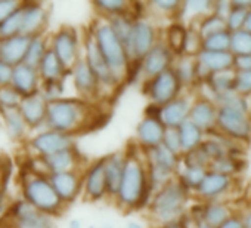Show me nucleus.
Returning a JSON list of instances; mask_svg holds the SVG:
<instances>
[{
  "instance_id": "obj_1",
  "label": "nucleus",
  "mask_w": 251,
  "mask_h": 228,
  "mask_svg": "<svg viewBox=\"0 0 251 228\" xmlns=\"http://www.w3.org/2000/svg\"><path fill=\"white\" fill-rule=\"evenodd\" d=\"M124 153V172L114 200L124 212L148 207L152 197V188L150 185L145 154L138 145L135 148L126 150Z\"/></svg>"
},
{
  "instance_id": "obj_2",
  "label": "nucleus",
  "mask_w": 251,
  "mask_h": 228,
  "mask_svg": "<svg viewBox=\"0 0 251 228\" xmlns=\"http://www.w3.org/2000/svg\"><path fill=\"white\" fill-rule=\"evenodd\" d=\"M99 119L95 102L75 98H59L48 102L45 128L65 135H77L95 126Z\"/></svg>"
},
{
  "instance_id": "obj_3",
  "label": "nucleus",
  "mask_w": 251,
  "mask_h": 228,
  "mask_svg": "<svg viewBox=\"0 0 251 228\" xmlns=\"http://www.w3.org/2000/svg\"><path fill=\"white\" fill-rule=\"evenodd\" d=\"M20 191L21 199L42 213L55 218L64 212L65 204L56 196L49 176L33 168H24L21 171Z\"/></svg>"
},
{
  "instance_id": "obj_4",
  "label": "nucleus",
  "mask_w": 251,
  "mask_h": 228,
  "mask_svg": "<svg viewBox=\"0 0 251 228\" xmlns=\"http://www.w3.org/2000/svg\"><path fill=\"white\" fill-rule=\"evenodd\" d=\"M89 33L92 34L100 55L103 57L115 80L120 85H123L129 73L130 58L127 55V51H126L124 45L114 34L108 20L100 18V17L95 20Z\"/></svg>"
},
{
  "instance_id": "obj_5",
  "label": "nucleus",
  "mask_w": 251,
  "mask_h": 228,
  "mask_svg": "<svg viewBox=\"0 0 251 228\" xmlns=\"http://www.w3.org/2000/svg\"><path fill=\"white\" fill-rule=\"evenodd\" d=\"M188 200L189 191L175 178L152 194L148 210L158 225L182 222Z\"/></svg>"
},
{
  "instance_id": "obj_6",
  "label": "nucleus",
  "mask_w": 251,
  "mask_h": 228,
  "mask_svg": "<svg viewBox=\"0 0 251 228\" xmlns=\"http://www.w3.org/2000/svg\"><path fill=\"white\" fill-rule=\"evenodd\" d=\"M81 48L83 40L80 33L70 26L58 28L49 39V49L56 55L67 71L81 58Z\"/></svg>"
},
{
  "instance_id": "obj_7",
  "label": "nucleus",
  "mask_w": 251,
  "mask_h": 228,
  "mask_svg": "<svg viewBox=\"0 0 251 228\" xmlns=\"http://www.w3.org/2000/svg\"><path fill=\"white\" fill-rule=\"evenodd\" d=\"M216 128L223 137L235 141L248 142L251 140V120L248 114L229 107H219L216 116Z\"/></svg>"
},
{
  "instance_id": "obj_8",
  "label": "nucleus",
  "mask_w": 251,
  "mask_h": 228,
  "mask_svg": "<svg viewBox=\"0 0 251 228\" xmlns=\"http://www.w3.org/2000/svg\"><path fill=\"white\" fill-rule=\"evenodd\" d=\"M158 39V30L157 27L147 18L135 20L132 33L129 36V40L126 43V51L130 58V62L141 61L157 43Z\"/></svg>"
},
{
  "instance_id": "obj_9",
  "label": "nucleus",
  "mask_w": 251,
  "mask_h": 228,
  "mask_svg": "<svg viewBox=\"0 0 251 228\" xmlns=\"http://www.w3.org/2000/svg\"><path fill=\"white\" fill-rule=\"evenodd\" d=\"M5 218L9 219L15 228H56L55 218L39 212L21 197L8 206Z\"/></svg>"
},
{
  "instance_id": "obj_10",
  "label": "nucleus",
  "mask_w": 251,
  "mask_h": 228,
  "mask_svg": "<svg viewBox=\"0 0 251 228\" xmlns=\"http://www.w3.org/2000/svg\"><path fill=\"white\" fill-rule=\"evenodd\" d=\"M182 87L183 86L180 85L176 73L173 68H170L150 80H145L144 93L151 99V104L163 107L175 98L180 96Z\"/></svg>"
},
{
  "instance_id": "obj_11",
  "label": "nucleus",
  "mask_w": 251,
  "mask_h": 228,
  "mask_svg": "<svg viewBox=\"0 0 251 228\" xmlns=\"http://www.w3.org/2000/svg\"><path fill=\"white\" fill-rule=\"evenodd\" d=\"M74 147H75L74 137L65 135L56 131H50L46 128L43 131H39L28 141V148L37 159H42V157L64 151V150H70Z\"/></svg>"
},
{
  "instance_id": "obj_12",
  "label": "nucleus",
  "mask_w": 251,
  "mask_h": 228,
  "mask_svg": "<svg viewBox=\"0 0 251 228\" xmlns=\"http://www.w3.org/2000/svg\"><path fill=\"white\" fill-rule=\"evenodd\" d=\"M83 49H84V61L87 62V65L90 67V70L93 71V74L96 76L99 85H100V89H102V93L108 92V90H115L120 83L115 80L114 74L111 73L109 67L106 65L103 57L100 55L93 37L90 33L86 34L84 40H83Z\"/></svg>"
},
{
  "instance_id": "obj_13",
  "label": "nucleus",
  "mask_w": 251,
  "mask_h": 228,
  "mask_svg": "<svg viewBox=\"0 0 251 228\" xmlns=\"http://www.w3.org/2000/svg\"><path fill=\"white\" fill-rule=\"evenodd\" d=\"M68 73L71 76L73 86L78 98L89 102H95V99L100 98L102 95L100 85L83 57L74 64V67Z\"/></svg>"
},
{
  "instance_id": "obj_14",
  "label": "nucleus",
  "mask_w": 251,
  "mask_h": 228,
  "mask_svg": "<svg viewBox=\"0 0 251 228\" xmlns=\"http://www.w3.org/2000/svg\"><path fill=\"white\" fill-rule=\"evenodd\" d=\"M48 176H49V181H50L56 196L61 199V201L65 206L71 204L81 196V193H83V169L52 173Z\"/></svg>"
},
{
  "instance_id": "obj_15",
  "label": "nucleus",
  "mask_w": 251,
  "mask_h": 228,
  "mask_svg": "<svg viewBox=\"0 0 251 228\" xmlns=\"http://www.w3.org/2000/svg\"><path fill=\"white\" fill-rule=\"evenodd\" d=\"M81 196L87 201H102L108 197L105 173H103V157L92 162L83 169V193Z\"/></svg>"
},
{
  "instance_id": "obj_16",
  "label": "nucleus",
  "mask_w": 251,
  "mask_h": 228,
  "mask_svg": "<svg viewBox=\"0 0 251 228\" xmlns=\"http://www.w3.org/2000/svg\"><path fill=\"white\" fill-rule=\"evenodd\" d=\"M175 55L167 45L160 40L142 59H141V76L150 80L173 67Z\"/></svg>"
},
{
  "instance_id": "obj_17",
  "label": "nucleus",
  "mask_w": 251,
  "mask_h": 228,
  "mask_svg": "<svg viewBox=\"0 0 251 228\" xmlns=\"http://www.w3.org/2000/svg\"><path fill=\"white\" fill-rule=\"evenodd\" d=\"M34 162L37 165H40L39 172H42L45 175L81 169V165H83L81 156L78 154L75 147L55 153V154H50V156H46V157H42V159L34 157Z\"/></svg>"
},
{
  "instance_id": "obj_18",
  "label": "nucleus",
  "mask_w": 251,
  "mask_h": 228,
  "mask_svg": "<svg viewBox=\"0 0 251 228\" xmlns=\"http://www.w3.org/2000/svg\"><path fill=\"white\" fill-rule=\"evenodd\" d=\"M23 8V30L21 36L33 37L45 34L49 12L48 8L40 2H21Z\"/></svg>"
},
{
  "instance_id": "obj_19",
  "label": "nucleus",
  "mask_w": 251,
  "mask_h": 228,
  "mask_svg": "<svg viewBox=\"0 0 251 228\" xmlns=\"http://www.w3.org/2000/svg\"><path fill=\"white\" fill-rule=\"evenodd\" d=\"M18 111L21 114V117L24 119L28 131H36L40 128H45L46 122V111H48V101L45 96L37 92L34 95L23 98Z\"/></svg>"
},
{
  "instance_id": "obj_20",
  "label": "nucleus",
  "mask_w": 251,
  "mask_h": 228,
  "mask_svg": "<svg viewBox=\"0 0 251 228\" xmlns=\"http://www.w3.org/2000/svg\"><path fill=\"white\" fill-rule=\"evenodd\" d=\"M217 105L207 96L197 98L191 102L188 120L192 122L202 132H208L216 128V116H217Z\"/></svg>"
},
{
  "instance_id": "obj_21",
  "label": "nucleus",
  "mask_w": 251,
  "mask_h": 228,
  "mask_svg": "<svg viewBox=\"0 0 251 228\" xmlns=\"http://www.w3.org/2000/svg\"><path fill=\"white\" fill-rule=\"evenodd\" d=\"M166 128L160 119L147 117L139 122L136 126V145L142 151H148L154 147H158L163 142Z\"/></svg>"
},
{
  "instance_id": "obj_22",
  "label": "nucleus",
  "mask_w": 251,
  "mask_h": 228,
  "mask_svg": "<svg viewBox=\"0 0 251 228\" xmlns=\"http://www.w3.org/2000/svg\"><path fill=\"white\" fill-rule=\"evenodd\" d=\"M11 86H12L23 98L40 92L42 80H40V77H39L37 68L30 67V65H27V64H24V62L20 64V65H17V67H14Z\"/></svg>"
},
{
  "instance_id": "obj_23",
  "label": "nucleus",
  "mask_w": 251,
  "mask_h": 228,
  "mask_svg": "<svg viewBox=\"0 0 251 228\" xmlns=\"http://www.w3.org/2000/svg\"><path fill=\"white\" fill-rule=\"evenodd\" d=\"M189 108L191 101L186 96H177L161 107L160 120L166 129H177L183 122L188 120Z\"/></svg>"
},
{
  "instance_id": "obj_24",
  "label": "nucleus",
  "mask_w": 251,
  "mask_h": 228,
  "mask_svg": "<svg viewBox=\"0 0 251 228\" xmlns=\"http://www.w3.org/2000/svg\"><path fill=\"white\" fill-rule=\"evenodd\" d=\"M124 163H126L124 151L111 153L106 157H103V173H105L106 191H108L109 199H114L118 191L123 172H124Z\"/></svg>"
},
{
  "instance_id": "obj_25",
  "label": "nucleus",
  "mask_w": 251,
  "mask_h": 228,
  "mask_svg": "<svg viewBox=\"0 0 251 228\" xmlns=\"http://www.w3.org/2000/svg\"><path fill=\"white\" fill-rule=\"evenodd\" d=\"M28 42H30V37L21 36V34L0 40V61L11 67H17L23 64Z\"/></svg>"
},
{
  "instance_id": "obj_26",
  "label": "nucleus",
  "mask_w": 251,
  "mask_h": 228,
  "mask_svg": "<svg viewBox=\"0 0 251 228\" xmlns=\"http://www.w3.org/2000/svg\"><path fill=\"white\" fill-rule=\"evenodd\" d=\"M230 184H232L230 176L207 171L204 179L201 181V184L198 185L195 193H197L198 197H201L204 200H208V201H213L216 197L226 193V190L230 187Z\"/></svg>"
},
{
  "instance_id": "obj_27",
  "label": "nucleus",
  "mask_w": 251,
  "mask_h": 228,
  "mask_svg": "<svg viewBox=\"0 0 251 228\" xmlns=\"http://www.w3.org/2000/svg\"><path fill=\"white\" fill-rule=\"evenodd\" d=\"M145 154V160L148 166L152 168H158L172 173H177V169L180 166V157L175 153H172L170 150H167L163 144H160L158 147H154L148 151H144Z\"/></svg>"
},
{
  "instance_id": "obj_28",
  "label": "nucleus",
  "mask_w": 251,
  "mask_h": 228,
  "mask_svg": "<svg viewBox=\"0 0 251 228\" xmlns=\"http://www.w3.org/2000/svg\"><path fill=\"white\" fill-rule=\"evenodd\" d=\"M195 61L201 65L210 76L220 71H227L233 68V55L230 52H207L201 51Z\"/></svg>"
},
{
  "instance_id": "obj_29",
  "label": "nucleus",
  "mask_w": 251,
  "mask_h": 228,
  "mask_svg": "<svg viewBox=\"0 0 251 228\" xmlns=\"http://www.w3.org/2000/svg\"><path fill=\"white\" fill-rule=\"evenodd\" d=\"M37 73L42 83H55V82H64V77L67 76L68 71L64 68V65L56 58V55L50 49H48V52L45 54L43 59L37 67Z\"/></svg>"
},
{
  "instance_id": "obj_30",
  "label": "nucleus",
  "mask_w": 251,
  "mask_h": 228,
  "mask_svg": "<svg viewBox=\"0 0 251 228\" xmlns=\"http://www.w3.org/2000/svg\"><path fill=\"white\" fill-rule=\"evenodd\" d=\"M0 119L3 122L5 131L12 141H23L28 134V128L21 117L18 110H8L0 113Z\"/></svg>"
},
{
  "instance_id": "obj_31",
  "label": "nucleus",
  "mask_w": 251,
  "mask_h": 228,
  "mask_svg": "<svg viewBox=\"0 0 251 228\" xmlns=\"http://www.w3.org/2000/svg\"><path fill=\"white\" fill-rule=\"evenodd\" d=\"M177 134H179V141H180V148H182V154L189 153L195 148L200 147V144L204 141V132L197 128L192 122L186 120L183 122L179 128H177Z\"/></svg>"
},
{
  "instance_id": "obj_32",
  "label": "nucleus",
  "mask_w": 251,
  "mask_h": 228,
  "mask_svg": "<svg viewBox=\"0 0 251 228\" xmlns=\"http://www.w3.org/2000/svg\"><path fill=\"white\" fill-rule=\"evenodd\" d=\"M95 9L100 14V18L109 20L118 15H130L132 2L129 0H95Z\"/></svg>"
},
{
  "instance_id": "obj_33",
  "label": "nucleus",
  "mask_w": 251,
  "mask_h": 228,
  "mask_svg": "<svg viewBox=\"0 0 251 228\" xmlns=\"http://www.w3.org/2000/svg\"><path fill=\"white\" fill-rule=\"evenodd\" d=\"M188 28L180 23H173L166 30V40H163L175 57H183Z\"/></svg>"
},
{
  "instance_id": "obj_34",
  "label": "nucleus",
  "mask_w": 251,
  "mask_h": 228,
  "mask_svg": "<svg viewBox=\"0 0 251 228\" xmlns=\"http://www.w3.org/2000/svg\"><path fill=\"white\" fill-rule=\"evenodd\" d=\"M233 79H235V71H232V70L211 74L208 77V80L205 82V86L211 90L213 99L216 96H220V95H226V93L233 92Z\"/></svg>"
},
{
  "instance_id": "obj_35",
  "label": "nucleus",
  "mask_w": 251,
  "mask_h": 228,
  "mask_svg": "<svg viewBox=\"0 0 251 228\" xmlns=\"http://www.w3.org/2000/svg\"><path fill=\"white\" fill-rule=\"evenodd\" d=\"M48 49H49V39H46L45 34L30 37L27 52H25V58H24V64L37 68L40 61L43 59L45 54L48 52Z\"/></svg>"
},
{
  "instance_id": "obj_36",
  "label": "nucleus",
  "mask_w": 251,
  "mask_h": 228,
  "mask_svg": "<svg viewBox=\"0 0 251 228\" xmlns=\"http://www.w3.org/2000/svg\"><path fill=\"white\" fill-rule=\"evenodd\" d=\"M201 213L210 228H219L230 216L229 207L219 201H207L205 204H202Z\"/></svg>"
},
{
  "instance_id": "obj_37",
  "label": "nucleus",
  "mask_w": 251,
  "mask_h": 228,
  "mask_svg": "<svg viewBox=\"0 0 251 228\" xmlns=\"http://www.w3.org/2000/svg\"><path fill=\"white\" fill-rule=\"evenodd\" d=\"M173 71L176 73L179 82L182 86H191L194 83H197V77H195V58L194 57H180L177 64L172 67Z\"/></svg>"
},
{
  "instance_id": "obj_38",
  "label": "nucleus",
  "mask_w": 251,
  "mask_h": 228,
  "mask_svg": "<svg viewBox=\"0 0 251 228\" xmlns=\"http://www.w3.org/2000/svg\"><path fill=\"white\" fill-rule=\"evenodd\" d=\"M245 166L244 160L239 157H230V156H222L213 162H210L208 165V171L210 172H216V173H222L226 176H230V173L233 172H239L242 171V168Z\"/></svg>"
},
{
  "instance_id": "obj_39",
  "label": "nucleus",
  "mask_w": 251,
  "mask_h": 228,
  "mask_svg": "<svg viewBox=\"0 0 251 228\" xmlns=\"http://www.w3.org/2000/svg\"><path fill=\"white\" fill-rule=\"evenodd\" d=\"M226 30V21L214 14H210V15H205L201 18L200 24H198V34L201 37V40L216 34V33H220V31H225Z\"/></svg>"
},
{
  "instance_id": "obj_40",
  "label": "nucleus",
  "mask_w": 251,
  "mask_h": 228,
  "mask_svg": "<svg viewBox=\"0 0 251 228\" xmlns=\"http://www.w3.org/2000/svg\"><path fill=\"white\" fill-rule=\"evenodd\" d=\"M207 173V169L204 168H189V166H183V169L180 172H177V181L188 190H197L198 185L201 184V181L204 179Z\"/></svg>"
},
{
  "instance_id": "obj_41",
  "label": "nucleus",
  "mask_w": 251,
  "mask_h": 228,
  "mask_svg": "<svg viewBox=\"0 0 251 228\" xmlns=\"http://www.w3.org/2000/svg\"><path fill=\"white\" fill-rule=\"evenodd\" d=\"M108 23H109L114 34L126 46V43H127V40H129V36L132 33V27H133L135 20L130 15H118V17L109 18Z\"/></svg>"
},
{
  "instance_id": "obj_42",
  "label": "nucleus",
  "mask_w": 251,
  "mask_h": 228,
  "mask_svg": "<svg viewBox=\"0 0 251 228\" xmlns=\"http://www.w3.org/2000/svg\"><path fill=\"white\" fill-rule=\"evenodd\" d=\"M229 52L233 57L251 55V34L244 31V30H238V31L230 33Z\"/></svg>"
},
{
  "instance_id": "obj_43",
  "label": "nucleus",
  "mask_w": 251,
  "mask_h": 228,
  "mask_svg": "<svg viewBox=\"0 0 251 228\" xmlns=\"http://www.w3.org/2000/svg\"><path fill=\"white\" fill-rule=\"evenodd\" d=\"M230 46V33L227 30L216 33L207 39L202 40L201 43V51L207 52H229Z\"/></svg>"
},
{
  "instance_id": "obj_44",
  "label": "nucleus",
  "mask_w": 251,
  "mask_h": 228,
  "mask_svg": "<svg viewBox=\"0 0 251 228\" xmlns=\"http://www.w3.org/2000/svg\"><path fill=\"white\" fill-rule=\"evenodd\" d=\"M21 101L23 96L12 86L0 87V113L8 110H18Z\"/></svg>"
},
{
  "instance_id": "obj_45",
  "label": "nucleus",
  "mask_w": 251,
  "mask_h": 228,
  "mask_svg": "<svg viewBox=\"0 0 251 228\" xmlns=\"http://www.w3.org/2000/svg\"><path fill=\"white\" fill-rule=\"evenodd\" d=\"M247 12L245 9H239V8H232L230 6V11L226 17V30L229 33H233V31H238V30H242V26H244V21H245V17H247Z\"/></svg>"
},
{
  "instance_id": "obj_46",
  "label": "nucleus",
  "mask_w": 251,
  "mask_h": 228,
  "mask_svg": "<svg viewBox=\"0 0 251 228\" xmlns=\"http://www.w3.org/2000/svg\"><path fill=\"white\" fill-rule=\"evenodd\" d=\"M210 9L213 11V2H208V0H200V2H195V0H191V2H182V11L189 12L192 17H205V14Z\"/></svg>"
},
{
  "instance_id": "obj_47",
  "label": "nucleus",
  "mask_w": 251,
  "mask_h": 228,
  "mask_svg": "<svg viewBox=\"0 0 251 228\" xmlns=\"http://www.w3.org/2000/svg\"><path fill=\"white\" fill-rule=\"evenodd\" d=\"M233 92L241 96L251 93V71H236L235 73Z\"/></svg>"
},
{
  "instance_id": "obj_48",
  "label": "nucleus",
  "mask_w": 251,
  "mask_h": 228,
  "mask_svg": "<svg viewBox=\"0 0 251 228\" xmlns=\"http://www.w3.org/2000/svg\"><path fill=\"white\" fill-rule=\"evenodd\" d=\"M150 6L161 14H177L182 11V2L179 0H152L150 2Z\"/></svg>"
},
{
  "instance_id": "obj_49",
  "label": "nucleus",
  "mask_w": 251,
  "mask_h": 228,
  "mask_svg": "<svg viewBox=\"0 0 251 228\" xmlns=\"http://www.w3.org/2000/svg\"><path fill=\"white\" fill-rule=\"evenodd\" d=\"M167 150H170L172 153L180 156L182 154V148H180V141H179V134L177 129H166L164 132V138L161 142Z\"/></svg>"
},
{
  "instance_id": "obj_50",
  "label": "nucleus",
  "mask_w": 251,
  "mask_h": 228,
  "mask_svg": "<svg viewBox=\"0 0 251 228\" xmlns=\"http://www.w3.org/2000/svg\"><path fill=\"white\" fill-rule=\"evenodd\" d=\"M20 0H0V24L6 21L20 6Z\"/></svg>"
},
{
  "instance_id": "obj_51",
  "label": "nucleus",
  "mask_w": 251,
  "mask_h": 228,
  "mask_svg": "<svg viewBox=\"0 0 251 228\" xmlns=\"http://www.w3.org/2000/svg\"><path fill=\"white\" fill-rule=\"evenodd\" d=\"M12 73H14V67H11V65H8V64L0 61V87L11 86Z\"/></svg>"
},
{
  "instance_id": "obj_52",
  "label": "nucleus",
  "mask_w": 251,
  "mask_h": 228,
  "mask_svg": "<svg viewBox=\"0 0 251 228\" xmlns=\"http://www.w3.org/2000/svg\"><path fill=\"white\" fill-rule=\"evenodd\" d=\"M233 67L238 71H251V55L233 57Z\"/></svg>"
},
{
  "instance_id": "obj_53",
  "label": "nucleus",
  "mask_w": 251,
  "mask_h": 228,
  "mask_svg": "<svg viewBox=\"0 0 251 228\" xmlns=\"http://www.w3.org/2000/svg\"><path fill=\"white\" fill-rule=\"evenodd\" d=\"M8 196H6V190H5V185H0V219H2L8 210Z\"/></svg>"
},
{
  "instance_id": "obj_54",
  "label": "nucleus",
  "mask_w": 251,
  "mask_h": 228,
  "mask_svg": "<svg viewBox=\"0 0 251 228\" xmlns=\"http://www.w3.org/2000/svg\"><path fill=\"white\" fill-rule=\"evenodd\" d=\"M219 228H244L242 218H239V216H229Z\"/></svg>"
},
{
  "instance_id": "obj_55",
  "label": "nucleus",
  "mask_w": 251,
  "mask_h": 228,
  "mask_svg": "<svg viewBox=\"0 0 251 228\" xmlns=\"http://www.w3.org/2000/svg\"><path fill=\"white\" fill-rule=\"evenodd\" d=\"M230 6L250 11L251 9V0H233V2H230Z\"/></svg>"
},
{
  "instance_id": "obj_56",
  "label": "nucleus",
  "mask_w": 251,
  "mask_h": 228,
  "mask_svg": "<svg viewBox=\"0 0 251 228\" xmlns=\"http://www.w3.org/2000/svg\"><path fill=\"white\" fill-rule=\"evenodd\" d=\"M242 30L251 34V9H250V11L247 12V17H245V21H244Z\"/></svg>"
},
{
  "instance_id": "obj_57",
  "label": "nucleus",
  "mask_w": 251,
  "mask_h": 228,
  "mask_svg": "<svg viewBox=\"0 0 251 228\" xmlns=\"http://www.w3.org/2000/svg\"><path fill=\"white\" fill-rule=\"evenodd\" d=\"M155 228H188L186 224L183 222H176V224H166V225H158Z\"/></svg>"
},
{
  "instance_id": "obj_58",
  "label": "nucleus",
  "mask_w": 251,
  "mask_h": 228,
  "mask_svg": "<svg viewBox=\"0 0 251 228\" xmlns=\"http://www.w3.org/2000/svg\"><path fill=\"white\" fill-rule=\"evenodd\" d=\"M0 228H15V227H14V224L9 219H6L3 216L2 219H0Z\"/></svg>"
},
{
  "instance_id": "obj_59",
  "label": "nucleus",
  "mask_w": 251,
  "mask_h": 228,
  "mask_svg": "<svg viewBox=\"0 0 251 228\" xmlns=\"http://www.w3.org/2000/svg\"><path fill=\"white\" fill-rule=\"evenodd\" d=\"M126 228H145V225L139 221H130V222H127Z\"/></svg>"
},
{
  "instance_id": "obj_60",
  "label": "nucleus",
  "mask_w": 251,
  "mask_h": 228,
  "mask_svg": "<svg viewBox=\"0 0 251 228\" xmlns=\"http://www.w3.org/2000/svg\"><path fill=\"white\" fill-rule=\"evenodd\" d=\"M242 224H244V228H251V212H248L242 218Z\"/></svg>"
},
{
  "instance_id": "obj_61",
  "label": "nucleus",
  "mask_w": 251,
  "mask_h": 228,
  "mask_svg": "<svg viewBox=\"0 0 251 228\" xmlns=\"http://www.w3.org/2000/svg\"><path fill=\"white\" fill-rule=\"evenodd\" d=\"M5 165H3V162L0 160V185H3V182H5Z\"/></svg>"
},
{
  "instance_id": "obj_62",
  "label": "nucleus",
  "mask_w": 251,
  "mask_h": 228,
  "mask_svg": "<svg viewBox=\"0 0 251 228\" xmlns=\"http://www.w3.org/2000/svg\"><path fill=\"white\" fill-rule=\"evenodd\" d=\"M68 228H83V225L78 219H73V221H70Z\"/></svg>"
},
{
  "instance_id": "obj_63",
  "label": "nucleus",
  "mask_w": 251,
  "mask_h": 228,
  "mask_svg": "<svg viewBox=\"0 0 251 228\" xmlns=\"http://www.w3.org/2000/svg\"><path fill=\"white\" fill-rule=\"evenodd\" d=\"M102 228H114L112 225H105V227H102Z\"/></svg>"
},
{
  "instance_id": "obj_64",
  "label": "nucleus",
  "mask_w": 251,
  "mask_h": 228,
  "mask_svg": "<svg viewBox=\"0 0 251 228\" xmlns=\"http://www.w3.org/2000/svg\"><path fill=\"white\" fill-rule=\"evenodd\" d=\"M87 228H96V227H93V225H89Z\"/></svg>"
}]
</instances>
